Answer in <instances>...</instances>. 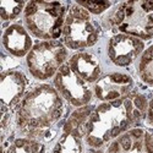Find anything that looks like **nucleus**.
<instances>
[{
	"instance_id": "obj_1",
	"label": "nucleus",
	"mask_w": 153,
	"mask_h": 153,
	"mask_svg": "<svg viewBox=\"0 0 153 153\" xmlns=\"http://www.w3.org/2000/svg\"><path fill=\"white\" fill-rule=\"evenodd\" d=\"M147 98L138 92H131L125 98L104 102L97 105L86 124L85 142L93 149H100L146 117Z\"/></svg>"
},
{
	"instance_id": "obj_2",
	"label": "nucleus",
	"mask_w": 153,
	"mask_h": 153,
	"mask_svg": "<svg viewBox=\"0 0 153 153\" xmlns=\"http://www.w3.org/2000/svg\"><path fill=\"white\" fill-rule=\"evenodd\" d=\"M64 99L55 87L42 83L26 93L16 111V126L28 138L42 137L64 113Z\"/></svg>"
},
{
	"instance_id": "obj_3",
	"label": "nucleus",
	"mask_w": 153,
	"mask_h": 153,
	"mask_svg": "<svg viewBox=\"0 0 153 153\" xmlns=\"http://www.w3.org/2000/svg\"><path fill=\"white\" fill-rule=\"evenodd\" d=\"M105 27L115 34L141 41L153 38V0H131L118 4L104 19Z\"/></svg>"
},
{
	"instance_id": "obj_4",
	"label": "nucleus",
	"mask_w": 153,
	"mask_h": 153,
	"mask_svg": "<svg viewBox=\"0 0 153 153\" xmlns=\"http://www.w3.org/2000/svg\"><path fill=\"white\" fill-rule=\"evenodd\" d=\"M66 14V5L61 1L36 0L25 7L23 22L27 31L38 39L56 41L62 34Z\"/></svg>"
},
{
	"instance_id": "obj_5",
	"label": "nucleus",
	"mask_w": 153,
	"mask_h": 153,
	"mask_svg": "<svg viewBox=\"0 0 153 153\" xmlns=\"http://www.w3.org/2000/svg\"><path fill=\"white\" fill-rule=\"evenodd\" d=\"M61 37L68 49L82 50L93 47L98 42L100 27L90 12L74 3L68 10Z\"/></svg>"
},
{
	"instance_id": "obj_6",
	"label": "nucleus",
	"mask_w": 153,
	"mask_h": 153,
	"mask_svg": "<svg viewBox=\"0 0 153 153\" xmlns=\"http://www.w3.org/2000/svg\"><path fill=\"white\" fill-rule=\"evenodd\" d=\"M68 48L59 41H42L33 45L26 56V65L36 80L47 81L55 77L59 69L69 59Z\"/></svg>"
},
{
	"instance_id": "obj_7",
	"label": "nucleus",
	"mask_w": 153,
	"mask_h": 153,
	"mask_svg": "<svg viewBox=\"0 0 153 153\" xmlns=\"http://www.w3.org/2000/svg\"><path fill=\"white\" fill-rule=\"evenodd\" d=\"M92 111V107L85 105L77 108L71 114L62 127V132L52 153H83L86 124Z\"/></svg>"
},
{
	"instance_id": "obj_8",
	"label": "nucleus",
	"mask_w": 153,
	"mask_h": 153,
	"mask_svg": "<svg viewBox=\"0 0 153 153\" xmlns=\"http://www.w3.org/2000/svg\"><path fill=\"white\" fill-rule=\"evenodd\" d=\"M54 87L68 103L76 108L88 105L93 98V88L76 75L65 62L54 77Z\"/></svg>"
},
{
	"instance_id": "obj_9",
	"label": "nucleus",
	"mask_w": 153,
	"mask_h": 153,
	"mask_svg": "<svg viewBox=\"0 0 153 153\" xmlns=\"http://www.w3.org/2000/svg\"><path fill=\"white\" fill-rule=\"evenodd\" d=\"M145 50L143 41L126 34H114L107 44L109 60L117 66L125 68L141 56Z\"/></svg>"
},
{
	"instance_id": "obj_10",
	"label": "nucleus",
	"mask_w": 153,
	"mask_h": 153,
	"mask_svg": "<svg viewBox=\"0 0 153 153\" xmlns=\"http://www.w3.org/2000/svg\"><path fill=\"white\" fill-rule=\"evenodd\" d=\"M134 80L130 75L111 72L102 76L93 85V94L102 103L118 100L129 96L134 90Z\"/></svg>"
},
{
	"instance_id": "obj_11",
	"label": "nucleus",
	"mask_w": 153,
	"mask_h": 153,
	"mask_svg": "<svg viewBox=\"0 0 153 153\" xmlns=\"http://www.w3.org/2000/svg\"><path fill=\"white\" fill-rule=\"evenodd\" d=\"M28 80L20 70H7L3 71L1 81H0V98L3 107L14 109L20 105L21 100L26 96Z\"/></svg>"
},
{
	"instance_id": "obj_12",
	"label": "nucleus",
	"mask_w": 153,
	"mask_h": 153,
	"mask_svg": "<svg viewBox=\"0 0 153 153\" xmlns=\"http://www.w3.org/2000/svg\"><path fill=\"white\" fill-rule=\"evenodd\" d=\"M105 153H153V140L143 129H134L108 145Z\"/></svg>"
},
{
	"instance_id": "obj_13",
	"label": "nucleus",
	"mask_w": 153,
	"mask_h": 153,
	"mask_svg": "<svg viewBox=\"0 0 153 153\" xmlns=\"http://www.w3.org/2000/svg\"><path fill=\"white\" fill-rule=\"evenodd\" d=\"M3 45L5 50L16 58L27 56L33 48L31 33L20 23H12L3 33Z\"/></svg>"
},
{
	"instance_id": "obj_14",
	"label": "nucleus",
	"mask_w": 153,
	"mask_h": 153,
	"mask_svg": "<svg viewBox=\"0 0 153 153\" xmlns=\"http://www.w3.org/2000/svg\"><path fill=\"white\" fill-rule=\"evenodd\" d=\"M71 70L90 85H94L100 79V64L98 59L88 52H79L66 61Z\"/></svg>"
},
{
	"instance_id": "obj_15",
	"label": "nucleus",
	"mask_w": 153,
	"mask_h": 153,
	"mask_svg": "<svg viewBox=\"0 0 153 153\" xmlns=\"http://www.w3.org/2000/svg\"><path fill=\"white\" fill-rule=\"evenodd\" d=\"M137 74L143 83L153 86V45L143 50L137 62Z\"/></svg>"
},
{
	"instance_id": "obj_16",
	"label": "nucleus",
	"mask_w": 153,
	"mask_h": 153,
	"mask_svg": "<svg viewBox=\"0 0 153 153\" xmlns=\"http://www.w3.org/2000/svg\"><path fill=\"white\" fill-rule=\"evenodd\" d=\"M42 145L33 138L19 137L14 140L4 153H39Z\"/></svg>"
},
{
	"instance_id": "obj_17",
	"label": "nucleus",
	"mask_w": 153,
	"mask_h": 153,
	"mask_svg": "<svg viewBox=\"0 0 153 153\" xmlns=\"http://www.w3.org/2000/svg\"><path fill=\"white\" fill-rule=\"evenodd\" d=\"M27 3L25 1H15V0H1L0 1V17L3 22L16 20L21 12L25 11Z\"/></svg>"
},
{
	"instance_id": "obj_18",
	"label": "nucleus",
	"mask_w": 153,
	"mask_h": 153,
	"mask_svg": "<svg viewBox=\"0 0 153 153\" xmlns=\"http://www.w3.org/2000/svg\"><path fill=\"white\" fill-rule=\"evenodd\" d=\"M76 4L93 15L103 14L113 5L111 1H107V0H77Z\"/></svg>"
},
{
	"instance_id": "obj_19",
	"label": "nucleus",
	"mask_w": 153,
	"mask_h": 153,
	"mask_svg": "<svg viewBox=\"0 0 153 153\" xmlns=\"http://www.w3.org/2000/svg\"><path fill=\"white\" fill-rule=\"evenodd\" d=\"M146 119H147V123L153 126V96L148 100V107H147V111H146Z\"/></svg>"
},
{
	"instance_id": "obj_20",
	"label": "nucleus",
	"mask_w": 153,
	"mask_h": 153,
	"mask_svg": "<svg viewBox=\"0 0 153 153\" xmlns=\"http://www.w3.org/2000/svg\"><path fill=\"white\" fill-rule=\"evenodd\" d=\"M88 153H103V152H102L100 149H93V148H92V149H91L90 152H88Z\"/></svg>"
},
{
	"instance_id": "obj_21",
	"label": "nucleus",
	"mask_w": 153,
	"mask_h": 153,
	"mask_svg": "<svg viewBox=\"0 0 153 153\" xmlns=\"http://www.w3.org/2000/svg\"><path fill=\"white\" fill-rule=\"evenodd\" d=\"M152 140H153V136H152Z\"/></svg>"
}]
</instances>
